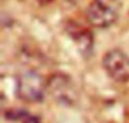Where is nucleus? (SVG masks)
<instances>
[{
  "label": "nucleus",
  "instance_id": "obj_4",
  "mask_svg": "<svg viewBox=\"0 0 129 123\" xmlns=\"http://www.w3.org/2000/svg\"><path fill=\"white\" fill-rule=\"evenodd\" d=\"M102 67L110 79L119 84L129 81V55L119 49L108 51L103 55Z\"/></svg>",
  "mask_w": 129,
  "mask_h": 123
},
{
  "label": "nucleus",
  "instance_id": "obj_6",
  "mask_svg": "<svg viewBox=\"0 0 129 123\" xmlns=\"http://www.w3.org/2000/svg\"><path fill=\"white\" fill-rule=\"evenodd\" d=\"M5 119L9 121H14L17 123H40L35 116L31 114L29 112L20 108H9L5 111L4 113Z\"/></svg>",
  "mask_w": 129,
  "mask_h": 123
},
{
  "label": "nucleus",
  "instance_id": "obj_8",
  "mask_svg": "<svg viewBox=\"0 0 129 123\" xmlns=\"http://www.w3.org/2000/svg\"><path fill=\"white\" fill-rule=\"evenodd\" d=\"M68 1H69V2H76L77 0H68Z\"/></svg>",
  "mask_w": 129,
  "mask_h": 123
},
{
  "label": "nucleus",
  "instance_id": "obj_1",
  "mask_svg": "<svg viewBox=\"0 0 129 123\" xmlns=\"http://www.w3.org/2000/svg\"><path fill=\"white\" fill-rule=\"evenodd\" d=\"M120 11V0H93L86 9V19L93 27L108 28L116 23Z\"/></svg>",
  "mask_w": 129,
  "mask_h": 123
},
{
  "label": "nucleus",
  "instance_id": "obj_3",
  "mask_svg": "<svg viewBox=\"0 0 129 123\" xmlns=\"http://www.w3.org/2000/svg\"><path fill=\"white\" fill-rule=\"evenodd\" d=\"M47 94V80L35 70H26L17 78V95L28 103L43 101Z\"/></svg>",
  "mask_w": 129,
  "mask_h": 123
},
{
  "label": "nucleus",
  "instance_id": "obj_2",
  "mask_svg": "<svg viewBox=\"0 0 129 123\" xmlns=\"http://www.w3.org/2000/svg\"><path fill=\"white\" fill-rule=\"evenodd\" d=\"M47 94L62 106H73L78 101V90L73 79L62 72H54L47 79Z\"/></svg>",
  "mask_w": 129,
  "mask_h": 123
},
{
  "label": "nucleus",
  "instance_id": "obj_7",
  "mask_svg": "<svg viewBox=\"0 0 129 123\" xmlns=\"http://www.w3.org/2000/svg\"><path fill=\"white\" fill-rule=\"evenodd\" d=\"M52 1H53V0H39V2H40L42 6H47V5L51 4Z\"/></svg>",
  "mask_w": 129,
  "mask_h": 123
},
{
  "label": "nucleus",
  "instance_id": "obj_5",
  "mask_svg": "<svg viewBox=\"0 0 129 123\" xmlns=\"http://www.w3.org/2000/svg\"><path fill=\"white\" fill-rule=\"evenodd\" d=\"M66 31L82 53L86 54L92 51V49H93V35L88 28L75 22H71L66 26Z\"/></svg>",
  "mask_w": 129,
  "mask_h": 123
}]
</instances>
